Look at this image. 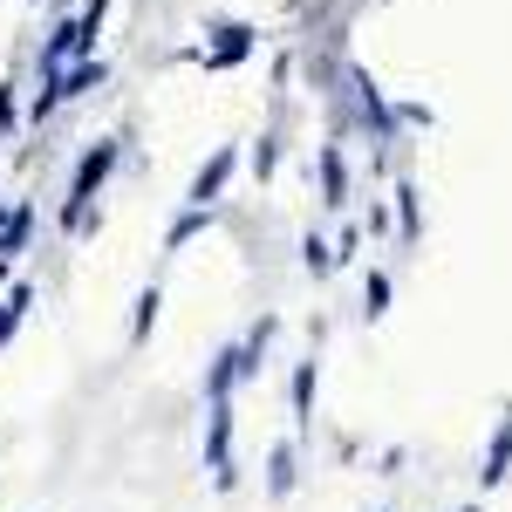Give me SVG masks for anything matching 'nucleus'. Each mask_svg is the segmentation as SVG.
<instances>
[{
    "mask_svg": "<svg viewBox=\"0 0 512 512\" xmlns=\"http://www.w3.org/2000/svg\"><path fill=\"white\" fill-rule=\"evenodd\" d=\"M117 158H123L117 137H96V144L76 158V178H69V198H62V233H69V239L96 233V198H103V185H110Z\"/></svg>",
    "mask_w": 512,
    "mask_h": 512,
    "instance_id": "1",
    "label": "nucleus"
},
{
    "mask_svg": "<svg viewBox=\"0 0 512 512\" xmlns=\"http://www.w3.org/2000/svg\"><path fill=\"white\" fill-rule=\"evenodd\" d=\"M233 396L205 403V472H212V492H233L239 485V458H233Z\"/></svg>",
    "mask_w": 512,
    "mask_h": 512,
    "instance_id": "2",
    "label": "nucleus"
},
{
    "mask_svg": "<svg viewBox=\"0 0 512 512\" xmlns=\"http://www.w3.org/2000/svg\"><path fill=\"white\" fill-rule=\"evenodd\" d=\"M342 89H349L362 130H369L376 144H396V103H383V89H376V76H369L362 62H349V69H342Z\"/></svg>",
    "mask_w": 512,
    "mask_h": 512,
    "instance_id": "3",
    "label": "nucleus"
},
{
    "mask_svg": "<svg viewBox=\"0 0 512 512\" xmlns=\"http://www.w3.org/2000/svg\"><path fill=\"white\" fill-rule=\"evenodd\" d=\"M212 35H219V41L192 55V62H205V69H212V76H219V69H239V62L260 48V28H246V21H226V28H212Z\"/></svg>",
    "mask_w": 512,
    "mask_h": 512,
    "instance_id": "4",
    "label": "nucleus"
},
{
    "mask_svg": "<svg viewBox=\"0 0 512 512\" xmlns=\"http://www.w3.org/2000/svg\"><path fill=\"white\" fill-rule=\"evenodd\" d=\"M315 396H321V362L308 355V362H294V383H287V424H294V437L315 431Z\"/></svg>",
    "mask_w": 512,
    "mask_h": 512,
    "instance_id": "5",
    "label": "nucleus"
},
{
    "mask_svg": "<svg viewBox=\"0 0 512 512\" xmlns=\"http://www.w3.org/2000/svg\"><path fill=\"white\" fill-rule=\"evenodd\" d=\"M233 390H246V335L226 342V349H212V362H205V403H219Z\"/></svg>",
    "mask_w": 512,
    "mask_h": 512,
    "instance_id": "6",
    "label": "nucleus"
},
{
    "mask_svg": "<svg viewBox=\"0 0 512 512\" xmlns=\"http://www.w3.org/2000/svg\"><path fill=\"white\" fill-rule=\"evenodd\" d=\"M233 171H239V144H219L212 158L198 164V178H192V192H185V205H212V198H226Z\"/></svg>",
    "mask_w": 512,
    "mask_h": 512,
    "instance_id": "7",
    "label": "nucleus"
},
{
    "mask_svg": "<svg viewBox=\"0 0 512 512\" xmlns=\"http://www.w3.org/2000/svg\"><path fill=\"white\" fill-rule=\"evenodd\" d=\"M315 178H321V205H328V212H349V158H342L335 137L315 144Z\"/></svg>",
    "mask_w": 512,
    "mask_h": 512,
    "instance_id": "8",
    "label": "nucleus"
},
{
    "mask_svg": "<svg viewBox=\"0 0 512 512\" xmlns=\"http://www.w3.org/2000/svg\"><path fill=\"white\" fill-rule=\"evenodd\" d=\"M506 478H512V410L499 417V431L485 437V451H478V492H492Z\"/></svg>",
    "mask_w": 512,
    "mask_h": 512,
    "instance_id": "9",
    "label": "nucleus"
},
{
    "mask_svg": "<svg viewBox=\"0 0 512 512\" xmlns=\"http://www.w3.org/2000/svg\"><path fill=\"white\" fill-rule=\"evenodd\" d=\"M301 485V437H280L267 451V499H287Z\"/></svg>",
    "mask_w": 512,
    "mask_h": 512,
    "instance_id": "10",
    "label": "nucleus"
},
{
    "mask_svg": "<svg viewBox=\"0 0 512 512\" xmlns=\"http://www.w3.org/2000/svg\"><path fill=\"white\" fill-rule=\"evenodd\" d=\"M424 239V192L417 178H396V246H417Z\"/></svg>",
    "mask_w": 512,
    "mask_h": 512,
    "instance_id": "11",
    "label": "nucleus"
},
{
    "mask_svg": "<svg viewBox=\"0 0 512 512\" xmlns=\"http://www.w3.org/2000/svg\"><path fill=\"white\" fill-rule=\"evenodd\" d=\"M48 82H55V96L69 103V96H89V89H103V82H110V62H103V55H82L76 69H62V76H48Z\"/></svg>",
    "mask_w": 512,
    "mask_h": 512,
    "instance_id": "12",
    "label": "nucleus"
},
{
    "mask_svg": "<svg viewBox=\"0 0 512 512\" xmlns=\"http://www.w3.org/2000/svg\"><path fill=\"white\" fill-rule=\"evenodd\" d=\"M28 308H35V280H14L7 294H0V349L21 335V321H28Z\"/></svg>",
    "mask_w": 512,
    "mask_h": 512,
    "instance_id": "13",
    "label": "nucleus"
},
{
    "mask_svg": "<svg viewBox=\"0 0 512 512\" xmlns=\"http://www.w3.org/2000/svg\"><path fill=\"white\" fill-rule=\"evenodd\" d=\"M158 315H164V287L151 280V287L137 294V308H130V342H137V349L151 342V328H158Z\"/></svg>",
    "mask_w": 512,
    "mask_h": 512,
    "instance_id": "14",
    "label": "nucleus"
},
{
    "mask_svg": "<svg viewBox=\"0 0 512 512\" xmlns=\"http://www.w3.org/2000/svg\"><path fill=\"white\" fill-rule=\"evenodd\" d=\"M205 226H212V205H185V212L171 219V233H164V253H185V246H192Z\"/></svg>",
    "mask_w": 512,
    "mask_h": 512,
    "instance_id": "15",
    "label": "nucleus"
},
{
    "mask_svg": "<svg viewBox=\"0 0 512 512\" xmlns=\"http://www.w3.org/2000/svg\"><path fill=\"white\" fill-rule=\"evenodd\" d=\"M28 239H35V205H28V198H14V226L0 233V260H21V253H28Z\"/></svg>",
    "mask_w": 512,
    "mask_h": 512,
    "instance_id": "16",
    "label": "nucleus"
},
{
    "mask_svg": "<svg viewBox=\"0 0 512 512\" xmlns=\"http://www.w3.org/2000/svg\"><path fill=\"white\" fill-rule=\"evenodd\" d=\"M390 301H396L390 274H383V267H369V274H362V315H369V321H383V315H390Z\"/></svg>",
    "mask_w": 512,
    "mask_h": 512,
    "instance_id": "17",
    "label": "nucleus"
},
{
    "mask_svg": "<svg viewBox=\"0 0 512 512\" xmlns=\"http://www.w3.org/2000/svg\"><path fill=\"white\" fill-rule=\"evenodd\" d=\"M301 267H308L315 280H328L335 267H342V260H335V246H328L321 233H308V239H301Z\"/></svg>",
    "mask_w": 512,
    "mask_h": 512,
    "instance_id": "18",
    "label": "nucleus"
},
{
    "mask_svg": "<svg viewBox=\"0 0 512 512\" xmlns=\"http://www.w3.org/2000/svg\"><path fill=\"white\" fill-rule=\"evenodd\" d=\"M280 171V130H267V137H260V144H253V178H260V185H267V178H274Z\"/></svg>",
    "mask_w": 512,
    "mask_h": 512,
    "instance_id": "19",
    "label": "nucleus"
},
{
    "mask_svg": "<svg viewBox=\"0 0 512 512\" xmlns=\"http://www.w3.org/2000/svg\"><path fill=\"white\" fill-rule=\"evenodd\" d=\"M274 335H280V315H260L253 328H246V342H253V349H274Z\"/></svg>",
    "mask_w": 512,
    "mask_h": 512,
    "instance_id": "20",
    "label": "nucleus"
},
{
    "mask_svg": "<svg viewBox=\"0 0 512 512\" xmlns=\"http://www.w3.org/2000/svg\"><path fill=\"white\" fill-rule=\"evenodd\" d=\"M396 123H410V130H431V103H396Z\"/></svg>",
    "mask_w": 512,
    "mask_h": 512,
    "instance_id": "21",
    "label": "nucleus"
},
{
    "mask_svg": "<svg viewBox=\"0 0 512 512\" xmlns=\"http://www.w3.org/2000/svg\"><path fill=\"white\" fill-rule=\"evenodd\" d=\"M14 123H21V96H14V82H7V89H0V137H7Z\"/></svg>",
    "mask_w": 512,
    "mask_h": 512,
    "instance_id": "22",
    "label": "nucleus"
},
{
    "mask_svg": "<svg viewBox=\"0 0 512 512\" xmlns=\"http://www.w3.org/2000/svg\"><path fill=\"white\" fill-rule=\"evenodd\" d=\"M355 253H362V226H342V239H335V260H342V267H349Z\"/></svg>",
    "mask_w": 512,
    "mask_h": 512,
    "instance_id": "23",
    "label": "nucleus"
},
{
    "mask_svg": "<svg viewBox=\"0 0 512 512\" xmlns=\"http://www.w3.org/2000/svg\"><path fill=\"white\" fill-rule=\"evenodd\" d=\"M7 226H14V198H0V233H7Z\"/></svg>",
    "mask_w": 512,
    "mask_h": 512,
    "instance_id": "24",
    "label": "nucleus"
},
{
    "mask_svg": "<svg viewBox=\"0 0 512 512\" xmlns=\"http://www.w3.org/2000/svg\"><path fill=\"white\" fill-rule=\"evenodd\" d=\"M7 287H14V260H0V294H7Z\"/></svg>",
    "mask_w": 512,
    "mask_h": 512,
    "instance_id": "25",
    "label": "nucleus"
},
{
    "mask_svg": "<svg viewBox=\"0 0 512 512\" xmlns=\"http://www.w3.org/2000/svg\"><path fill=\"white\" fill-rule=\"evenodd\" d=\"M465 512H485V506H465Z\"/></svg>",
    "mask_w": 512,
    "mask_h": 512,
    "instance_id": "26",
    "label": "nucleus"
}]
</instances>
